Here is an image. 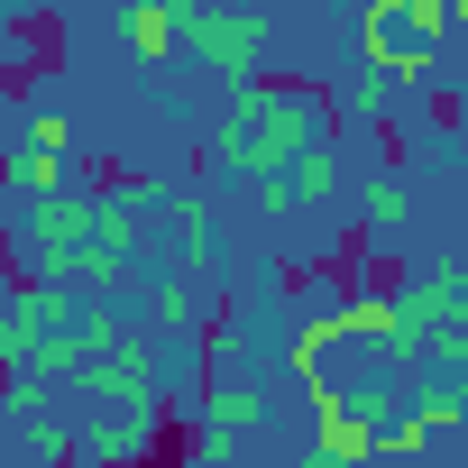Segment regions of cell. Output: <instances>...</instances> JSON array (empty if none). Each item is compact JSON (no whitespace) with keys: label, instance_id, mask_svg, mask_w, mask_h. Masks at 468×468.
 <instances>
[{"label":"cell","instance_id":"20","mask_svg":"<svg viewBox=\"0 0 468 468\" xmlns=\"http://www.w3.org/2000/svg\"><path fill=\"white\" fill-rule=\"evenodd\" d=\"M450 28H459V37H468V0H450Z\"/></svg>","mask_w":468,"mask_h":468},{"label":"cell","instance_id":"10","mask_svg":"<svg viewBox=\"0 0 468 468\" xmlns=\"http://www.w3.org/2000/svg\"><path fill=\"white\" fill-rule=\"evenodd\" d=\"M313 413H322V431H313L322 459H367L377 450V413H358V404H313Z\"/></svg>","mask_w":468,"mask_h":468},{"label":"cell","instance_id":"5","mask_svg":"<svg viewBox=\"0 0 468 468\" xmlns=\"http://www.w3.org/2000/svg\"><path fill=\"white\" fill-rule=\"evenodd\" d=\"M74 322V303H65V285L56 276H37L19 303H10V322H0V358L10 367H37V349H47V331H65Z\"/></svg>","mask_w":468,"mask_h":468},{"label":"cell","instance_id":"11","mask_svg":"<svg viewBox=\"0 0 468 468\" xmlns=\"http://www.w3.org/2000/svg\"><path fill=\"white\" fill-rule=\"evenodd\" d=\"M138 441H147V404H111V422H92L74 450H83V459H120V450H138Z\"/></svg>","mask_w":468,"mask_h":468},{"label":"cell","instance_id":"13","mask_svg":"<svg viewBox=\"0 0 468 468\" xmlns=\"http://www.w3.org/2000/svg\"><path fill=\"white\" fill-rule=\"evenodd\" d=\"M249 422H258V395H249V386H239V395H220V404H211L202 450H229V431H249Z\"/></svg>","mask_w":468,"mask_h":468},{"label":"cell","instance_id":"7","mask_svg":"<svg viewBox=\"0 0 468 468\" xmlns=\"http://www.w3.org/2000/svg\"><path fill=\"white\" fill-rule=\"evenodd\" d=\"M83 377H92L101 404H156V349H147V340H129V349L101 340V349L83 358Z\"/></svg>","mask_w":468,"mask_h":468},{"label":"cell","instance_id":"18","mask_svg":"<svg viewBox=\"0 0 468 468\" xmlns=\"http://www.w3.org/2000/svg\"><path fill=\"white\" fill-rule=\"evenodd\" d=\"M147 313H156V322H184V313H193V285H184V276H165V285L147 294Z\"/></svg>","mask_w":468,"mask_h":468},{"label":"cell","instance_id":"8","mask_svg":"<svg viewBox=\"0 0 468 468\" xmlns=\"http://www.w3.org/2000/svg\"><path fill=\"white\" fill-rule=\"evenodd\" d=\"M184 10H193V0H129V10H120V47L138 65H165L184 47Z\"/></svg>","mask_w":468,"mask_h":468},{"label":"cell","instance_id":"3","mask_svg":"<svg viewBox=\"0 0 468 468\" xmlns=\"http://www.w3.org/2000/svg\"><path fill=\"white\" fill-rule=\"evenodd\" d=\"M441 56V28H422L404 0H367V19H358V65L395 74V83H422Z\"/></svg>","mask_w":468,"mask_h":468},{"label":"cell","instance_id":"16","mask_svg":"<svg viewBox=\"0 0 468 468\" xmlns=\"http://www.w3.org/2000/svg\"><path fill=\"white\" fill-rule=\"evenodd\" d=\"M386 101H395V74H377V65H367V74L349 83V120H386Z\"/></svg>","mask_w":468,"mask_h":468},{"label":"cell","instance_id":"1","mask_svg":"<svg viewBox=\"0 0 468 468\" xmlns=\"http://www.w3.org/2000/svg\"><path fill=\"white\" fill-rule=\"evenodd\" d=\"M313 138H331L322 129V101L313 92H267V83H249L239 101L220 111V129H211V147H220V165L229 175H276V165H294Z\"/></svg>","mask_w":468,"mask_h":468},{"label":"cell","instance_id":"6","mask_svg":"<svg viewBox=\"0 0 468 468\" xmlns=\"http://www.w3.org/2000/svg\"><path fill=\"white\" fill-rule=\"evenodd\" d=\"M395 303H404V331H413V349H422L431 331H468V267H431V276H413Z\"/></svg>","mask_w":468,"mask_h":468},{"label":"cell","instance_id":"14","mask_svg":"<svg viewBox=\"0 0 468 468\" xmlns=\"http://www.w3.org/2000/svg\"><path fill=\"white\" fill-rule=\"evenodd\" d=\"M56 175H65V156H56V147H28V138H19V156H10V184H19V193H47Z\"/></svg>","mask_w":468,"mask_h":468},{"label":"cell","instance_id":"17","mask_svg":"<svg viewBox=\"0 0 468 468\" xmlns=\"http://www.w3.org/2000/svg\"><path fill=\"white\" fill-rule=\"evenodd\" d=\"M28 147H56V156H65V147H74V129H65V111H28Z\"/></svg>","mask_w":468,"mask_h":468},{"label":"cell","instance_id":"15","mask_svg":"<svg viewBox=\"0 0 468 468\" xmlns=\"http://www.w3.org/2000/svg\"><path fill=\"white\" fill-rule=\"evenodd\" d=\"M358 211H367V229H404L413 193H404V184H367V193H358Z\"/></svg>","mask_w":468,"mask_h":468},{"label":"cell","instance_id":"2","mask_svg":"<svg viewBox=\"0 0 468 468\" xmlns=\"http://www.w3.org/2000/svg\"><path fill=\"white\" fill-rule=\"evenodd\" d=\"M184 47H193L220 83H249L258 56H267V19L239 10V0H193V10H184Z\"/></svg>","mask_w":468,"mask_h":468},{"label":"cell","instance_id":"19","mask_svg":"<svg viewBox=\"0 0 468 468\" xmlns=\"http://www.w3.org/2000/svg\"><path fill=\"white\" fill-rule=\"evenodd\" d=\"M28 450H37V459H65V450H74V431H65L56 413H37V422H28Z\"/></svg>","mask_w":468,"mask_h":468},{"label":"cell","instance_id":"21","mask_svg":"<svg viewBox=\"0 0 468 468\" xmlns=\"http://www.w3.org/2000/svg\"><path fill=\"white\" fill-rule=\"evenodd\" d=\"M459 129H468V92H459Z\"/></svg>","mask_w":468,"mask_h":468},{"label":"cell","instance_id":"4","mask_svg":"<svg viewBox=\"0 0 468 468\" xmlns=\"http://www.w3.org/2000/svg\"><path fill=\"white\" fill-rule=\"evenodd\" d=\"M83 229H92V202L83 193H65V184H47V193H28V258H37V276H56L65 285V258L83 249Z\"/></svg>","mask_w":468,"mask_h":468},{"label":"cell","instance_id":"9","mask_svg":"<svg viewBox=\"0 0 468 468\" xmlns=\"http://www.w3.org/2000/svg\"><path fill=\"white\" fill-rule=\"evenodd\" d=\"M340 340H367V349H413V331H404V303H395V294H358V303H340Z\"/></svg>","mask_w":468,"mask_h":468},{"label":"cell","instance_id":"12","mask_svg":"<svg viewBox=\"0 0 468 468\" xmlns=\"http://www.w3.org/2000/svg\"><path fill=\"white\" fill-rule=\"evenodd\" d=\"M175 229H184V258H193V267L220 258V211H211L202 193H175Z\"/></svg>","mask_w":468,"mask_h":468}]
</instances>
